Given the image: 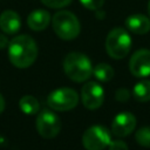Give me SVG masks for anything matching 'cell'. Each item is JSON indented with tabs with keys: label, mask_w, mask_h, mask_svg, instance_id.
<instances>
[{
	"label": "cell",
	"mask_w": 150,
	"mask_h": 150,
	"mask_svg": "<svg viewBox=\"0 0 150 150\" xmlns=\"http://www.w3.org/2000/svg\"><path fill=\"white\" fill-rule=\"evenodd\" d=\"M115 97L118 102H127L130 98V91L125 88H120L115 93Z\"/></svg>",
	"instance_id": "20"
},
{
	"label": "cell",
	"mask_w": 150,
	"mask_h": 150,
	"mask_svg": "<svg viewBox=\"0 0 150 150\" xmlns=\"http://www.w3.org/2000/svg\"><path fill=\"white\" fill-rule=\"evenodd\" d=\"M50 22V15L45 9H35L27 18V25L32 30H43Z\"/></svg>",
	"instance_id": "13"
},
{
	"label": "cell",
	"mask_w": 150,
	"mask_h": 150,
	"mask_svg": "<svg viewBox=\"0 0 150 150\" xmlns=\"http://www.w3.org/2000/svg\"><path fill=\"white\" fill-rule=\"evenodd\" d=\"M132 95L138 102L150 101V81L142 80L137 82L132 89Z\"/></svg>",
	"instance_id": "14"
},
{
	"label": "cell",
	"mask_w": 150,
	"mask_h": 150,
	"mask_svg": "<svg viewBox=\"0 0 150 150\" xmlns=\"http://www.w3.org/2000/svg\"><path fill=\"white\" fill-rule=\"evenodd\" d=\"M52 26L55 34L62 40L75 39L81 30L80 21L69 11H59L52 18Z\"/></svg>",
	"instance_id": "3"
},
{
	"label": "cell",
	"mask_w": 150,
	"mask_h": 150,
	"mask_svg": "<svg viewBox=\"0 0 150 150\" xmlns=\"http://www.w3.org/2000/svg\"><path fill=\"white\" fill-rule=\"evenodd\" d=\"M110 142V132L102 125H93L88 128L82 136V144L87 150H103Z\"/></svg>",
	"instance_id": "6"
},
{
	"label": "cell",
	"mask_w": 150,
	"mask_h": 150,
	"mask_svg": "<svg viewBox=\"0 0 150 150\" xmlns=\"http://www.w3.org/2000/svg\"><path fill=\"white\" fill-rule=\"evenodd\" d=\"M129 70L136 77L150 75V49L136 50L129 60Z\"/></svg>",
	"instance_id": "9"
},
{
	"label": "cell",
	"mask_w": 150,
	"mask_h": 150,
	"mask_svg": "<svg viewBox=\"0 0 150 150\" xmlns=\"http://www.w3.org/2000/svg\"><path fill=\"white\" fill-rule=\"evenodd\" d=\"M81 101L87 109H97L104 101V89L97 82H87L81 89Z\"/></svg>",
	"instance_id": "8"
},
{
	"label": "cell",
	"mask_w": 150,
	"mask_h": 150,
	"mask_svg": "<svg viewBox=\"0 0 150 150\" xmlns=\"http://www.w3.org/2000/svg\"><path fill=\"white\" fill-rule=\"evenodd\" d=\"M19 107L21 109V111L26 115H34L39 111L40 104L39 101L32 96V95H25L20 98L19 101Z\"/></svg>",
	"instance_id": "15"
},
{
	"label": "cell",
	"mask_w": 150,
	"mask_h": 150,
	"mask_svg": "<svg viewBox=\"0 0 150 150\" xmlns=\"http://www.w3.org/2000/svg\"><path fill=\"white\" fill-rule=\"evenodd\" d=\"M8 43H9V42H8L7 38H6V35L0 33V49H4V48H6Z\"/></svg>",
	"instance_id": "22"
},
{
	"label": "cell",
	"mask_w": 150,
	"mask_h": 150,
	"mask_svg": "<svg viewBox=\"0 0 150 150\" xmlns=\"http://www.w3.org/2000/svg\"><path fill=\"white\" fill-rule=\"evenodd\" d=\"M148 14L150 16V0H149V4H148Z\"/></svg>",
	"instance_id": "24"
},
{
	"label": "cell",
	"mask_w": 150,
	"mask_h": 150,
	"mask_svg": "<svg viewBox=\"0 0 150 150\" xmlns=\"http://www.w3.org/2000/svg\"><path fill=\"white\" fill-rule=\"evenodd\" d=\"M108 146H109V150H128V145L120 139L111 141Z\"/></svg>",
	"instance_id": "21"
},
{
	"label": "cell",
	"mask_w": 150,
	"mask_h": 150,
	"mask_svg": "<svg viewBox=\"0 0 150 150\" xmlns=\"http://www.w3.org/2000/svg\"><path fill=\"white\" fill-rule=\"evenodd\" d=\"M8 57L16 68H28L38 57V46L34 39L22 34L13 38L8 43Z\"/></svg>",
	"instance_id": "1"
},
{
	"label": "cell",
	"mask_w": 150,
	"mask_h": 150,
	"mask_svg": "<svg viewBox=\"0 0 150 150\" xmlns=\"http://www.w3.org/2000/svg\"><path fill=\"white\" fill-rule=\"evenodd\" d=\"M63 70L74 82H84L93 75V66L87 55L71 52L63 60Z\"/></svg>",
	"instance_id": "2"
},
{
	"label": "cell",
	"mask_w": 150,
	"mask_h": 150,
	"mask_svg": "<svg viewBox=\"0 0 150 150\" xmlns=\"http://www.w3.org/2000/svg\"><path fill=\"white\" fill-rule=\"evenodd\" d=\"M79 103V95L71 88H59L47 97V104L56 111L71 110Z\"/></svg>",
	"instance_id": "5"
},
{
	"label": "cell",
	"mask_w": 150,
	"mask_h": 150,
	"mask_svg": "<svg viewBox=\"0 0 150 150\" xmlns=\"http://www.w3.org/2000/svg\"><path fill=\"white\" fill-rule=\"evenodd\" d=\"M41 2L50 8H62L68 6L71 0H41Z\"/></svg>",
	"instance_id": "18"
},
{
	"label": "cell",
	"mask_w": 150,
	"mask_h": 150,
	"mask_svg": "<svg viewBox=\"0 0 150 150\" xmlns=\"http://www.w3.org/2000/svg\"><path fill=\"white\" fill-rule=\"evenodd\" d=\"M130 48L131 38L125 29L116 27L108 33L105 39V50L110 57L115 60L123 59L128 55Z\"/></svg>",
	"instance_id": "4"
},
{
	"label": "cell",
	"mask_w": 150,
	"mask_h": 150,
	"mask_svg": "<svg viewBox=\"0 0 150 150\" xmlns=\"http://www.w3.org/2000/svg\"><path fill=\"white\" fill-rule=\"evenodd\" d=\"M125 26L134 34H146L150 30V19L143 14H132L127 18Z\"/></svg>",
	"instance_id": "12"
},
{
	"label": "cell",
	"mask_w": 150,
	"mask_h": 150,
	"mask_svg": "<svg viewBox=\"0 0 150 150\" xmlns=\"http://www.w3.org/2000/svg\"><path fill=\"white\" fill-rule=\"evenodd\" d=\"M136 142L145 148H150V127H143L136 131Z\"/></svg>",
	"instance_id": "17"
},
{
	"label": "cell",
	"mask_w": 150,
	"mask_h": 150,
	"mask_svg": "<svg viewBox=\"0 0 150 150\" xmlns=\"http://www.w3.org/2000/svg\"><path fill=\"white\" fill-rule=\"evenodd\" d=\"M4 109H5V98H4V96L0 94V114L4 111Z\"/></svg>",
	"instance_id": "23"
},
{
	"label": "cell",
	"mask_w": 150,
	"mask_h": 150,
	"mask_svg": "<svg viewBox=\"0 0 150 150\" xmlns=\"http://www.w3.org/2000/svg\"><path fill=\"white\" fill-rule=\"evenodd\" d=\"M136 128V117L129 112L123 111L116 115L111 122V132L117 137H125L130 135Z\"/></svg>",
	"instance_id": "10"
},
{
	"label": "cell",
	"mask_w": 150,
	"mask_h": 150,
	"mask_svg": "<svg viewBox=\"0 0 150 150\" xmlns=\"http://www.w3.org/2000/svg\"><path fill=\"white\" fill-rule=\"evenodd\" d=\"M20 27H21V19L16 12L7 9L0 14V29L4 33L8 35L15 34L19 32Z\"/></svg>",
	"instance_id": "11"
},
{
	"label": "cell",
	"mask_w": 150,
	"mask_h": 150,
	"mask_svg": "<svg viewBox=\"0 0 150 150\" xmlns=\"http://www.w3.org/2000/svg\"><path fill=\"white\" fill-rule=\"evenodd\" d=\"M83 7L90 9V11H97L101 8L104 4V0H80Z\"/></svg>",
	"instance_id": "19"
},
{
	"label": "cell",
	"mask_w": 150,
	"mask_h": 150,
	"mask_svg": "<svg viewBox=\"0 0 150 150\" xmlns=\"http://www.w3.org/2000/svg\"><path fill=\"white\" fill-rule=\"evenodd\" d=\"M93 74L98 81L108 82L114 76V69L108 63H97L93 68Z\"/></svg>",
	"instance_id": "16"
},
{
	"label": "cell",
	"mask_w": 150,
	"mask_h": 150,
	"mask_svg": "<svg viewBox=\"0 0 150 150\" xmlns=\"http://www.w3.org/2000/svg\"><path fill=\"white\" fill-rule=\"evenodd\" d=\"M36 130L43 138H53L61 130V120L52 110L43 109L36 117Z\"/></svg>",
	"instance_id": "7"
}]
</instances>
